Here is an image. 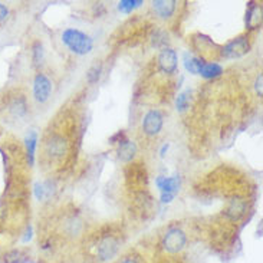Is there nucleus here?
Segmentation results:
<instances>
[{
  "label": "nucleus",
  "instance_id": "nucleus-13",
  "mask_svg": "<svg viewBox=\"0 0 263 263\" xmlns=\"http://www.w3.org/2000/svg\"><path fill=\"white\" fill-rule=\"evenodd\" d=\"M223 73V68L219 64H214V62H204L200 68L199 75H201L203 78L206 79H214L217 77H220Z\"/></svg>",
  "mask_w": 263,
  "mask_h": 263
},
{
  "label": "nucleus",
  "instance_id": "nucleus-10",
  "mask_svg": "<svg viewBox=\"0 0 263 263\" xmlns=\"http://www.w3.org/2000/svg\"><path fill=\"white\" fill-rule=\"evenodd\" d=\"M46 151H48V154L50 157L59 158V157H62L66 153V142H65L62 137L53 135L48 141V144H46Z\"/></svg>",
  "mask_w": 263,
  "mask_h": 263
},
{
  "label": "nucleus",
  "instance_id": "nucleus-3",
  "mask_svg": "<svg viewBox=\"0 0 263 263\" xmlns=\"http://www.w3.org/2000/svg\"><path fill=\"white\" fill-rule=\"evenodd\" d=\"M250 50V43L246 36H239L221 49V57L228 58V59H236V58H242Z\"/></svg>",
  "mask_w": 263,
  "mask_h": 263
},
{
  "label": "nucleus",
  "instance_id": "nucleus-7",
  "mask_svg": "<svg viewBox=\"0 0 263 263\" xmlns=\"http://www.w3.org/2000/svg\"><path fill=\"white\" fill-rule=\"evenodd\" d=\"M158 66L164 73H168V75L176 71L177 69V53H176V50L168 49V48L161 50V53L158 57Z\"/></svg>",
  "mask_w": 263,
  "mask_h": 263
},
{
  "label": "nucleus",
  "instance_id": "nucleus-2",
  "mask_svg": "<svg viewBox=\"0 0 263 263\" xmlns=\"http://www.w3.org/2000/svg\"><path fill=\"white\" fill-rule=\"evenodd\" d=\"M185 243H187V236L185 233L181 230V229L174 228L170 229L165 236H164V240H163V246L164 249L167 250L168 253H178V252H181V250L184 249Z\"/></svg>",
  "mask_w": 263,
  "mask_h": 263
},
{
  "label": "nucleus",
  "instance_id": "nucleus-22",
  "mask_svg": "<svg viewBox=\"0 0 263 263\" xmlns=\"http://www.w3.org/2000/svg\"><path fill=\"white\" fill-rule=\"evenodd\" d=\"M35 196L37 200H43V197H45V187L41 183L35 184Z\"/></svg>",
  "mask_w": 263,
  "mask_h": 263
},
{
  "label": "nucleus",
  "instance_id": "nucleus-15",
  "mask_svg": "<svg viewBox=\"0 0 263 263\" xmlns=\"http://www.w3.org/2000/svg\"><path fill=\"white\" fill-rule=\"evenodd\" d=\"M204 64L203 59H199V58L192 57L190 53H184V68L190 73H194V75H199L200 68L201 65Z\"/></svg>",
  "mask_w": 263,
  "mask_h": 263
},
{
  "label": "nucleus",
  "instance_id": "nucleus-19",
  "mask_svg": "<svg viewBox=\"0 0 263 263\" xmlns=\"http://www.w3.org/2000/svg\"><path fill=\"white\" fill-rule=\"evenodd\" d=\"M12 111H13L14 115H17V117H21L26 112V104H25V100H17L14 102L13 105H12Z\"/></svg>",
  "mask_w": 263,
  "mask_h": 263
},
{
  "label": "nucleus",
  "instance_id": "nucleus-14",
  "mask_svg": "<svg viewBox=\"0 0 263 263\" xmlns=\"http://www.w3.org/2000/svg\"><path fill=\"white\" fill-rule=\"evenodd\" d=\"M26 153H28V161L29 165H33L35 163V151H36V144H37V135L35 131H30L26 137Z\"/></svg>",
  "mask_w": 263,
  "mask_h": 263
},
{
  "label": "nucleus",
  "instance_id": "nucleus-6",
  "mask_svg": "<svg viewBox=\"0 0 263 263\" xmlns=\"http://www.w3.org/2000/svg\"><path fill=\"white\" fill-rule=\"evenodd\" d=\"M163 128V115L160 111H149L142 120V131L147 135H157Z\"/></svg>",
  "mask_w": 263,
  "mask_h": 263
},
{
  "label": "nucleus",
  "instance_id": "nucleus-5",
  "mask_svg": "<svg viewBox=\"0 0 263 263\" xmlns=\"http://www.w3.org/2000/svg\"><path fill=\"white\" fill-rule=\"evenodd\" d=\"M52 92V84L43 73H37L33 81V95L37 102H46Z\"/></svg>",
  "mask_w": 263,
  "mask_h": 263
},
{
  "label": "nucleus",
  "instance_id": "nucleus-21",
  "mask_svg": "<svg viewBox=\"0 0 263 263\" xmlns=\"http://www.w3.org/2000/svg\"><path fill=\"white\" fill-rule=\"evenodd\" d=\"M21 252H17V250H13V252L7 253L6 257H5V262L6 263H21Z\"/></svg>",
  "mask_w": 263,
  "mask_h": 263
},
{
  "label": "nucleus",
  "instance_id": "nucleus-11",
  "mask_svg": "<svg viewBox=\"0 0 263 263\" xmlns=\"http://www.w3.org/2000/svg\"><path fill=\"white\" fill-rule=\"evenodd\" d=\"M137 154V145L134 141H129V140H122L120 141V147H118V158L124 161V163H128Z\"/></svg>",
  "mask_w": 263,
  "mask_h": 263
},
{
  "label": "nucleus",
  "instance_id": "nucleus-27",
  "mask_svg": "<svg viewBox=\"0 0 263 263\" xmlns=\"http://www.w3.org/2000/svg\"><path fill=\"white\" fill-rule=\"evenodd\" d=\"M167 149H168V144H165V145H163V148H161V151H160V156H161V157L165 156Z\"/></svg>",
  "mask_w": 263,
  "mask_h": 263
},
{
  "label": "nucleus",
  "instance_id": "nucleus-26",
  "mask_svg": "<svg viewBox=\"0 0 263 263\" xmlns=\"http://www.w3.org/2000/svg\"><path fill=\"white\" fill-rule=\"evenodd\" d=\"M32 239V228H28V232H26V235L23 237V243L29 242Z\"/></svg>",
  "mask_w": 263,
  "mask_h": 263
},
{
  "label": "nucleus",
  "instance_id": "nucleus-4",
  "mask_svg": "<svg viewBox=\"0 0 263 263\" xmlns=\"http://www.w3.org/2000/svg\"><path fill=\"white\" fill-rule=\"evenodd\" d=\"M118 240L112 237V236H107L104 239H101V242L98 243V248H97V253L101 260L107 262L114 259V256L118 253Z\"/></svg>",
  "mask_w": 263,
  "mask_h": 263
},
{
  "label": "nucleus",
  "instance_id": "nucleus-16",
  "mask_svg": "<svg viewBox=\"0 0 263 263\" xmlns=\"http://www.w3.org/2000/svg\"><path fill=\"white\" fill-rule=\"evenodd\" d=\"M142 5V0H122L118 3V9L120 12H124V13H131L134 9L140 7Z\"/></svg>",
  "mask_w": 263,
  "mask_h": 263
},
{
  "label": "nucleus",
  "instance_id": "nucleus-18",
  "mask_svg": "<svg viewBox=\"0 0 263 263\" xmlns=\"http://www.w3.org/2000/svg\"><path fill=\"white\" fill-rule=\"evenodd\" d=\"M101 77V65H93L92 68L88 71L86 73V79H88V82L89 84H95V82H98L100 81Z\"/></svg>",
  "mask_w": 263,
  "mask_h": 263
},
{
  "label": "nucleus",
  "instance_id": "nucleus-25",
  "mask_svg": "<svg viewBox=\"0 0 263 263\" xmlns=\"http://www.w3.org/2000/svg\"><path fill=\"white\" fill-rule=\"evenodd\" d=\"M174 199V196H171V194H161V201H163L164 204L165 203H171Z\"/></svg>",
  "mask_w": 263,
  "mask_h": 263
},
{
  "label": "nucleus",
  "instance_id": "nucleus-24",
  "mask_svg": "<svg viewBox=\"0 0 263 263\" xmlns=\"http://www.w3.org/2000/svg\"><path fill=\"white\" fill-rule=\"evenodd\" d=\"M7 14H9V10H7V7L5 5H2L0 3V22L5 21L7 17Z\"/></svg>",
  "mask_w": 263,
  "mask_h": 263
},
{
  "label": "nucleus",
  "instance_id": "nucleus-20",
  "mask_svg": "<svg viewBox=\"0 0 263 263\" xmlns=\"http://www.w3.org/2000/svg\"><path fill=\"white\" fill-rule=\"evenodd\" d=\"M42 58H43V48L42 45L39 42H36L33 45V61H35L36 65H39L42 62Z\"/></svg>",
  "mask_w": 263,
  "mask_h": 263
},
{
  "label": "nucleus",
  "instance_id": "nucleus-17",
  "mask_svg": "<svg viewBox=\"0 0 263 263\" xmlns=\"http://www.w3.org/2000/svg\"><path fill=\"white\" fill-rule=\"evenodd\" d=\"M189 104H190V91H184L178 95L177 101H176V107H177L178 112H184L189 108Z\"/></svg>",
  "mask_w": 263,
  "mask_h": 263
},
{
  "label": "nucleus",
  "instance_id": "nucleus-1",
  "mask_svg": "<svg viewBox=\"0 0 263 263\" xmlns=\"http://www.w3.org/2000/svg\"><path fill=\"white\" fill-rule=\"evenodd\" d=\"M62 42L77 55H86L93 48L91 36H88L78 29H66L62 33Z\"/></svg>",
  "mask_w": 263,
  "mask_h": 263
},
{
  "label": "nucleus",
  "instance_id": "nucleus-8",
  "mask_svg": "<svg viewBox=\"0 0 263 263\" xmlns=\"http://www.w3.org/2000/svg\"><path fill=\"white\" fill-rule=\"evenodd\" d=\"M157 187L160 189L161 194H171V196H176V193L178 192V187H180V178L178 176L174 177H160L156 178Z\"/></svg>",
  "mask_w": 263,
  "mask_h": 263
},
{
  "label": "nucleus",
  "instance_id": "nucleus-12",
  "mask_svg": "<svg viewBox=\"0 0 263 263\" xmlns=\"http://www.w3.org/2000/svg\"><path fill=\"white\" fill-rule=\"evenodd\" d=\"M176 5L177 3L174 0H156V2H153V7H154L156 13L164 19L170 17L171 14L174 13Z\"/></svg>",
  "mask_w": 263,
  "mask_h": 263
},
{
  "label": "nucleus",
  "instance_id": "nucleus-9",
  "mask_svg": "<svg viewBox=\"0 0 263 263\" xmlns=\"http://www.w3.org/2000/svg\"><path fill=\"white\" fill-rule=\"evenodd\" d=\"M246 213V201L243 199H233L230 201V204L226 209L224 214L228 216L230 220H239L242 219L243 214Z\"/></svg>",
  "mask_w": 263,
  "mask_h": 263
},
{
  "label": "nucleus",
  "instance_id": "nucleus-23",
  "mask_svg": "<svg viewBox=\"0 0 263 263\" xmlns=\"http://www.w3.org/2000/svg\"><path fill=\"white\" fill-rule=\"evenodd\" d=\"M262 81H263V77H262V73H259V77H257L256 79V92L259 93V97H262L263 95V91H262Z\"/></svg>",
  "mask_w": 263,
  "mask_h": 263
},
{
  "label": "nucleus",
  "instance_id": "nucleus-28",
  "mask_svg": "<svg viewBox=\"0 0 263 263\" xmlns=\"http://www.w3.org/2000/svg\"><path fill=\"white\" fill-rule=\"evenodd\" d=\"M121 263H138L135 259H125V260H122Z\"/></svg>",
  "mask_w": 263,
  "mask_h": 263
}]
</instances>
